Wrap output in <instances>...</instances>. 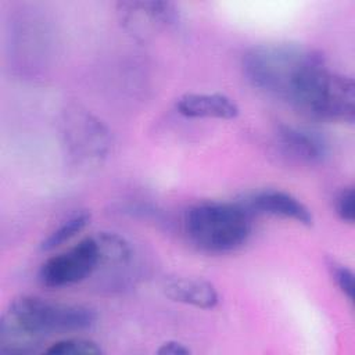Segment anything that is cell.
<instances>
[{
	"label": "cell",
	"mask_w": 355,
	"mask_h": 355,
	"mask_svg": "<svg viewBox=\"0 0 355 355\" xmlns=\"http://www.w3.org/2000/svg\"><path fill=\"white\" fill-rule=\"evenodd\" d=\"M96 320V311L86 305L22 295L10 304L1 318L0 352L6 355L32 354L37 351L44 337L86 330Z\"/></svg>",
	"instance_id": "cell-1"
},
{
	"label": "cell",
	"mask_w": 355,
	"mask_h": 355,
	"mask_svg": "<svg viewBox=\"0 0 355 355\" xmlns=\"http://www.w3.org/2000/svg\"><path fill=\"white\" fill-rule=\"evenodd\" d=\"M323 60L313 49L268 43L251 47L244 54L243 72L254 87L287 101L302 75Z\"/></svg>",
	"instance_id": "cell-2"
},
{
	"label": "cell",
	"mask_w": 355,
	"mask_h": 355,
	"mask_svg": "<svg viewBox=\"0 0 355 355\" xmlns=\"http://www.w3.org/2000/svg\"><path fill=\"white\" fill-rule=\"evenodd\" d=\"M251 232V209L239 202H200L190 207L184 215L186 236L204 252L234 251L247 243Z\"/></svg>",
	"instance_id": "cell-3"
},
{
	"label": "cell",
	"mask_w": 355,
	"mask_h": 355,
	"mask_svg": "<svg viewBox=\"0 0 355 355\" xmlns=\"http://www.w3.org/2000/svg\"><path fill=\"white\" fill-rule=\"evenodd\" d=\"M288 103L316 119L352 123L355 119L354 79L330 71L323 60L304 73Z\"/></svg>",
	"instance_id": "cell-4"
},
{
	"label": "cell",
	"mask_w": 355,
	"mask_h": 355,
	"mask_svg": "<svg viewBox=\"0 0 355 355\" xmlns=\"http://www.w3.org/2000/svg\"><path fill=\"white\" fill-rule=\"evenodd\" d=\"M61 136L67 155L78 166L90 168L101 164L111 147L108 128L101 119L80 107L64 112Z\"/></svg>",
	"instance_id": "cell-5"
},
{
	"label": "cell",
	"mask_w": 355,
	"mask_h": 355,
	"mask_svg": "<svg viewBox=\"0 0 355 355\" xmlns=\"http://www.w3.org/2000/svg\"><path fill=\"white\" fill-rule=\"evenodd\" d=\"M98 268L100 254L93 234L85 237L69 250L46 259L39 269V280L50 288L68 287L87 279Z\"/></svg>",
	"instance_id": "cell-6"
},
{
	"label": "cell",
	"mask_w": 355,
	"mask_h": 355,
	"mask_svg": "<svg viewBox=\"0 0 355 355\" xmlns=\"http://www.w3.org/2000/svg\"><path fill=\"white\" fill-rule=\"evenodd\" d=\"M116 12L121 24L137 36L169 29L179 21V11L171 1H119Z\"/></svg>",
	"instance_id": "cell-7"
},
{
	"label": "cell",
	"mask_w": 355,
	"mask_h": 355,
	"mask_svg": "<svg viewBox=\"0 0 355 355\" xmlns=\"http://www.w3.org/2000/svg\"><path fill=\"white\" fill-rule=\"evenodd\" d=\"M282 153L297 162L318 165L329 157V143L318 132L295 125H280L276 132Z\"/></svg>",
	"instance_id": "cell-8"
},
{
	"label": "cell",
	"mask_w": 355,
	"mask_h": 355,
	"mask_svg": "<svg viewBox=\"0 0 355 355\" xmlns=\"http://www.w3.org/2000/svg\"><path fill=\"white\" fill-rule=\"evenodd\" d=\"M245 205L251 211L290 219L304 226L313 225L311 209L301 200L283 190L268 189L254 193Z\"/></svg>",
	"instance_id": "cell-9"
},
{
	"label": "cell",
	"mask_w": 355,
	"mask_h": 355,
	"mask_svg": "<svg viewBox=\"0 0 355 355\" xmlns=\"http://www.w3.org/2000/svg\"><path fill=\"white\" fill-rule=\"evenodd\" d=\"M176 110L187 118L233 119L239 115V105L220 93H186L176 100Z\"/></svg>",
	"instance_id": "cell-10"
},
{
	"label": "cell",
	"mask_w": 355,
	"mask_h": 355,
	"mask_svg": "<svg viewBox=\"0 0 355 355\" xmlns=\"http://www.w3.org/2000/svg\"><path fill=\"white\" fill-rule=\"evenodd\" d=\"M164 291L175 302L201 309H212L219 302L215 286L201 277H173L165 282Z\"/></svg>",
	"instance_id": "cell-11"
},
{
	"label": "cell",
	"mask_w": 355,
	"mask_h": 355,
	"mask_svg": "<svg viewBox=\"0 0 355 355\" xmlns=\"http://www.w3.org/2000/svg\"><path fill=\"white\" fill-rule=\"evenodd\" d=\"M100 266H125L132 258V247L125 237L114 232H98L94 234Z\"/></svg>",
	"instance_id": "cell-12"
},
{
	"label": "cell",
	"mask_w": 355,
	"mask_h": 355,
	"mask_svg": "<svg viewBox=\"0 0 355 355\" xmlns=\"http://www.w3.org/2000/svg\"><path fill=\"white\" fill-rule=\"evenodd\" d=\"M90 222V214L86 211H79L65 219L57 229H54L40 244L43 251H51L64 243L69 241L78 233H80Z\"/></svg>",
	"instance_id": "cell-13"
},
{
	"label": "cell",
	"mask_w": 355,
	"mask_h": 355,
	"mask_svg": "<svg viewBox=\"0 0 355 355\" xmlns=\"http://www.w3.org/2000/svg\"><path fill=\"white\" fill-rule=\"evenodd\" d=\"M44 352L50 355H98L103 349L93 340L72 337L53 343L44 349Z\"/></svg>",
	"instance_id": "cell-14"
},
{
	"label": "cell",
	"mask_w": 355,
	"mask_h": 355,
	"mask_svg": "<svg viewBox=\"0 0 355 355\" xmlns=\"http://www.w3.org/2000/svg\"><path fill=\"white\" fill-rule=\"evenodd\" d=\"M327 265H329L331 277L336 282V284L340 288V291L349 301H354L355 286H354V273H352V270L349 268H347L345 265H341V263H338L336 261H330Z\"/></svg>",
	"instance_id": "cell-15"
},
{
	"label": "cell",
	"mask_w": 355,
	"mask_h": 355,
	"mask_svg": "<svg viewBox=\"0 0 355 355\" xmlns=\"http://www.w3.org/2000/svg\"><path fill=\"white\" fill-rule=\"evenodd\" d=\"M355 194L352 187L343 189L336 197V212L338 218L347 223H354L355 219Z\"/></svg>",
	"instance_id": "cell-16"
},
{
	"label": "cell",
	"mask_w": 355,
	"mask_h": 355,
	"mask_svg": "<svg viewBox=\"0 0 355 355\" xmlns=\"http://www.w3.org/2000/svg\"><path fill=\"white\" fill-rule=\"evenodd\" d=\"M157 352L161 355H189L191 352V349L189 347H186L183 343L166 341L159 345Z\"/></svg>",
	"instance_id": "cell-17"
}]
</instances>
